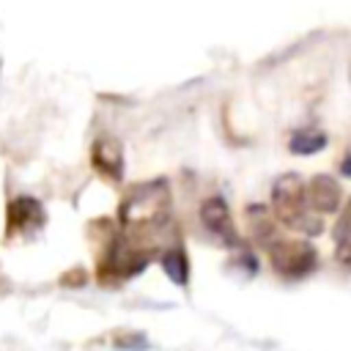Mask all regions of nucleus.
<instances>
[{"label":"nucleus","instance_id":"obj_1","mask_svg":"<svg viewBox=\"0 0 351 351\" xmlns=\"http://www.w3.org/2000/svg\"><path fill=\"white\" fill-rule=\"evenodd\" d=\"M118 230L137 247L162 250V241L173 236V195L167 178L137 181L123 189L115 217Z\"/></svg>","mask_w":351,"mask_h":351},{"label":"nucleus","instance_id":"obj_2","mask_svg":"<svg viewBox=\"0 0 351 351\" xmlns=\"http://www.w3.org/2000/svg\"><path fill=\"white\" fill-rule=\"evenodd\" d=\"M88 239L96 244V282L101 288H121L148 269L159 255L156 250L132 244L110 217H96L85 228Z\"/></svg>","mask_w":351,"mask_h":351},{"label":"nucleus","instance_id":"obj_3","mask_svg":"<svg viewBox=\"0 0 351 351\" xmlns=\"http://www.w3.org/2000/svg\"><path fill=\"white\" fill-rule=\"evenodd\" d=\"M271 211L274 219L307 239L324 233V219L304 200V178L299 173H285L271 184Z\"/></svg>","mask_w":351,"mask_h":351},{"label":"nucleus","instance_id":"obj_4","mask_svg":"<svg viewBox=\"0 0 351 351\" xmlns=\"http://www.w3.org/2000/svg\"><path fill=\"white\" fill-rule=\"evenodd\" d=\"M263 252H266L274 274L285 282H299L318 269V252L307 239L277 236Z\"/></svg>","mask_w":351,"mask_h":351},{"label":"nucleus","instance_id":"obj_5","mask_svg":"<svg viewBox=\"0 0 351 351\" xmlns=\"http://www.w3.org/2000/svg\"><path fill=\"white\" fill-rule=\"evenodd\" d=\"M47 225V208L33 195H14L5 203V222H3V241L22 244L33 241Z\"/></svg>","mask_w":351,"mask_h":351},{"label":"nucleus","instance_id":"obj_6","mask_svg":"<svg viewBox=\"0 0 351 351\" xmlns=\"http://www.w3.org/2000/svg\"><path fill=\"white\" fill-rule=\"evenodd\" d=\"M200 222H203V228H206L214 239H219L222 247L233 250V247L244 244V239L239 236L236 222H233L230 208H228V203H225L222 195H208V197L200 203Z\"/></svg>","mask_w":351,"mask_h":351},{"label":"nucleus","instance_id":"obj_7","mask_svg":"<svg viewBox=\"0 0 351 351\" xmlns=\"http://www.w3.org/2000/svg\"><path fill=\"white\" fill-rule=\"evenodd\" d=\"M90 167L107 181V184H121L123 181V145L110 137V134H101L93 140L90 145Z\"/></svg>","mask_w":351,"mask_h":351},{"label":"nucleus","instance_id":"obj_8","mask_svg":"<svg viewBox=\"0 0 351 351\" xmlns=\"http://www.w3.org/2000/svg\"><path fill=\"white\" fill-rule=\"evenodd\" d=\"M304 200L315 214H335L343 206V186L329 173H315L304 181Z\"/></svg>","mask_w":351,"mask_h":351},{"label":"nucleus","instance_id":"obj_9","mask_svg":"<svg viewBox=\"0 0 351 351\" xmlns=\"http://www.w3.org/2000/svg\"><path fill=\"white\" fill-rule=\"evenodd\" d=\"M159 266L162 271L167 274V280L178 288H186L189 285V274H192V266H189V255L181 244V239H173L165 250H159Z\"/></svg>","mask_w":351,"mask_h":351},{"label":"nucleus","instance_id":"obj_10","mask_svg":"<svg viewBox=\"0 0 351 351\" xmlns=\"http://www.w3.org/2000/svg\"><path fill=\"white\" fill-rule=\"evenodd\" d=\"M247 225H250V236H252V241H255L261 250H266V247L280 236V230H277V219L269 214V208H266L263 203H252V206H247Z\"/></svg>","mask_w":351,"mask_h":351},{"label":"nucleus","instance_id":"obj_11","mask_svg":"<svg viewBox=\"0 0 351 351\" xmlns=\"http://www.w3.org/2000/svg\"><path fill=\"white\" fill-rule=\"evenodd\" d=\"M326 143H329V137L321 129H296L288 137V151L296 156H313V154L324 151Z\"/></svg>","mask_w":351,"mask_h":351},{"label":"nucleus","instance_id":"obj_12","mask_svg":"<svg viewBox=\"0 0 351 351\" xmlns=\"http://www.w3.org/2000/svg\"><path fill=\"white\" fill-rule=\"evenodd\" d=\"M110 343H112L115 351H145V348L151 346L148 337H145L143 332H132V329H121V332H115V335L110 337Z\"/></svg>","mask_w":351,"mask_h":351},{"label":"nucleus","instance_id":"obj_13","mask_svg":"<svg viewBox=\"0 0 351 351\" xmlns=\"http://www.w3.org/2000/svg\"><path fill=\"white\" fill-rule=\"evenodd\" d=\"M332 241H335V247H340V244H348V241H351V197L343 203L340 217L335 219V228H332Z\"/></svg>","mask_w":351,"mask_h":351},{"label":"nucleus","instance_id":"obj_14","mask_svg":"<svg viewBox=\"0 0 351 351\" xmlns=\"http://www.w3.org/2000/svg\"><path fill=\"white\" fill-rule=\"evenodd\" d=\"M58 285L60 288H85L88 285V271L82 266H71L58 277Z\"/></svg>","mask_w":351,"mask_h":351},{"label":"nucleus","instance_id":"obj_15","mask_svg":"<svg viewBox=\"0 0 351 351\" xmlns=\"http://www.w3.org/2000/svg\"><path fill=\"white\" fill-rule=\"evenodd\" d=\"M335 261H337L343 269H351V241H348V244L335 247Z\"/></svg>","mask_w":351,"mask_h":351},{"label":"nucleus","instance_id":"obj_16","mask_svg":"<svg viewBox=\"0 0 351 351\" xmlns=\"http://www.w3.org/2000/svg\"><path fill=\"white\" fill-rule=\"evenodd\" d=\"M340 173H343L346 178H351V148L346 151V156H343V162H340Z\"/></svg>","mask_w":351,"mask_h":351}]
</instances>
